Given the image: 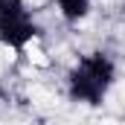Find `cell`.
<instances>
[{
  "label": "cell",
  "mask_w": 125,
  "mask_h": 125,
  "mask_svg": "<svg viewBox=\"0 0 125 125\" xmlns=\"http://www.w3.org/2000/svg\"><path fill=\"white\" fill-rule=\"evenodd\" d=\"M116 79V67L105 52H90L76 64L67 76V93L73 102H84V105H102V99L108 96L111 84Z\"/></svg>",
  "instance_id": "6da1fadb"
},
{
  "label": "cell",
  "mask_w": 125,
  "mask_h": 125,
  "mask_svg": "<svg viewBox=\"0 0 125 125\" xmlns=\"http://www.w3.org/2000/svg\"><path fill=\"white\" fill-rule=\"evenodd\" d=\"M38 35V26L32 21L23 0H0V44L12 50H23Z\"/></svg>",
  "instance_id": "7a4b0ae2"
},
{
  "label": "cell",
  "mask_w": 125,
  "mask_h": 125,
  "mask_svg": "<svg viewBox=\"0 0 125 125\" xmlns=\"http://www.w3.org/2000/svg\"><path fill=\"white\" fill-rule=\"evenodd\" d=\"M58 12H61L64 21L76 23V21L87 18V12H90V0H58Z\"/></svg>",
  "instance_id": "3957f363"
}]
</instances>
